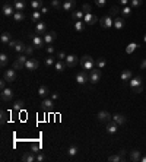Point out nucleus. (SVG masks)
<instances>
[{
    "label": "nucleus",
    "instance_id": "18",
    "mask_svg": "<svg viewBox=\"0 0 146 162\" xmlns=\"http://www.w3.org/2000/svg\"><path fill=\"white\" fill-rule=\"evenodd\" d=\"M37 161V156H35V152H27V153H23L22 156V162H34Z\"/></svg>",
    "mask_w": 146,
    "mask_h": 162
},
{
    "label": "nucleus",
    "instance_id": "22",
    "mask_svg": "<svg viewBox=\"0 0 146 162\" xmlns=\"http://www.w3.org/2000/svg\"><path fill=\"white\" fill-rule=\"evenodd\" d=\"M140 86H143V82H142V78H140V76H136V78L130 79V88H132V89L140 88Z\"/></svg>",
    "mask_w": 146,
    "mask_h": 162
},
{
    "label": "nucleus",
    "instance_id": "49",
    "mask_svg": "<svg viewBox=\"0 0 146 162\" xmlns=\"http://www.w3.org/2000/svg\"><path fill=\"white\" fill-rule=\"evenodd\" d=\"M12 67L15 69V70H20V69H22L23 66H22V64H20L18 60H15V63H13V66H12Z\"/></svg>",
    "mask_w": 146,
    "mask_h": 162
},
{
    "label": "nucleus",
    "instance_id": "60",
    "mask_svg": "<svg viewBox=\"0 0 146 162\" xmlns=\"http://www.w3.org/2000/svg\"><path fill=\"white\" fill-rule=\"evenodd\" d=\"M60 98V95L57 94V92H53V94H51V99H59Z\"/></svg>",
    "mask_w": 146,
    "mask_h": 162
},
{
    "label": "nucleus",
    "instance_id": "30",
    "mask_svg": "<svg viewBox=\"0 0 146 162\" xmlns=\"http://www.w3.org/2000/svg\"><path fill=\"white\" fill-rule=\"evenodd\" d=\"M42 6H44V5H42V0H32V2H31L32 10H40Z\"/></svg>",
    "mask_w": 146,
    "mask_h": 162
},
{
    "label": "nucleus",
    "instance_id": "39",
    "mask_svg": "<svg viewBox=\"0 0 146 162\" xmlns=\"http://www.w3.org/2000/svg\"><path fill=\"white\" fill-rule=\"evenodd\" d=\"M51 7L59 10V9H63V5H61L60 0H51Z\"/></svg>",
    "mask_w": 146,
    "mask_h": 162
},
{
    "label": "nucleus",
    "instance_id": "45",
    "mask_svg": "<svg viewBox=\"0 0 146 162\" xmlns=\"http://www.w3.org/2000/svg\"><path fill=\"white\" fill-rule=\"evenodd\" d=\"M34 48H35V47H32V45H27V48H25V51H23V53H25L27 56H32Z\"/></svg>",
    "mask_w": 146,
    "mask_h": 162
},
{
    "label": "nucleus",
    "instance_id": "15",
    "mask_svg": "<svg viewBox=\"0 0 146 162\" xmlns=\"http://www.w3.org/2000/svg\"><path fill=\"white\" fill-rule=\"evenodd\" d=\"M47 31V25L44 24V22H38V24H35V35H44Z\"/></svg>",
    "mask_w": 146,
    "mask_h": 162
},
{
    "label": "nucleus",
    "instance_id": "58",
    "mask_svg": "<svg viewBox=\"0 0 146 162\" xmlns=\"http://www.w3.org/2000/svg\"><path fill=\"white\" fill-rule=\"evenodd\" d=\"M143 91V86H140V88H134V89H132V92L133 94H140V92Z\"/></svg>",
    "mask_w": 146,
    "mask_h": 162
},
{
    "label": "nucleus",
    "instance_id": "42",
    "mask_svg": "<svg viewBox=\"0 0 146 162\" xmlns=\"http://www.w3.org/2000/svg\"><path fill=\"white\" fill-rule=\"evenodd\" d=\"M16 60H18V61H19V63H20L23 67H25V63L28 61V57H27V54H22V56H19Z\"/></svg>",
    "mask_w": 146,
    "mask_h": 162
},
{
    "label": "nucleus",
    "instance_id": "3",
    "mask_svg": "<svg viewBox=\"0 0 146 162\" xmlns=\"http://www.w3.org/2000/svg\"><path fill=\"white\" fill-rule=\"evenodd\" d=\"M15 12H16L15 6H12L8 2H3V5H2V13H3V16H13Z\"/></svg>",
    "mask_w": 146,
    "mask_h": 162
},
{
    "label": "nucleus",
    "instance_id": "34",
    "mask_svg": "<svg viewBox=\"0 0 146 162\" xmlns=\"http://www.w3.org/2000/svg\"><path fill=\"white\" fill-rule=\"evenodd\" d=\"M8 61H9V57H8L6 53H2V54H0V66H2V67H6Z\"/></svg>",
    "mask_w": 146,
    "mask_h": 162
},
{
    "label": "nucleus",
    "instance_id": "35",
    "mask_svg": "<svg viewBox=\"0 0 146 162\" xmlns=\"http://www.w3.org/2000/svg\"><path fill=\"white\" fill-rule=\"evenodd\" d=\"M130 79H132V72H130V70H123V73H121V80L127 82V80H130Z\"/></svg>",
    "mask_w": 146,
    "mask_h": 162
},
{
    "label": "nucleus",
    "instance_id": "48",
    "mask_svg": "<svg viewBox=\"0 0 146 162\" xmlns=\"http://www.w3.org/2000/svg\"><path fill=\"white\" fill-rule=\"evenodd\" d=\"M0 121H2V124H5L8 121V112L6 111H2V118H0Z\"/></svg>",
    "mask_w": 146,
    "mask_h": 162
},
{
    "label": "nucleus",
    "instance_id": "12",
    "mask_svg": "<svg viewBox=\"0 0 146 162\" xmlns=\"http://www.w3.org/2000/svg\"><path fill=\"white\" fill-rule=\"evenodd\" d=\"M56 38H57V34L54 32V31H50V32H45L44 34V42L48 45V44H53L54 41H56Z\"/></svg>",
    "mask_w": 146,
    "mask_h": 162
},
{
    "label": "nucleus",
    "instance_id": "54",
    "mask_svg": "<svg viewBox=\"0 0 146 162\" xmlns=\"http://www.w3.org/2000/svg\"><path fill=\"white\" fill-rule=\"evenodd\" d=\"M82 10H83V12H85V13H91V6H89V5H86V3H85V5H83V6H82Z\"/></svg>",
    "mask_w": 146,
    "mask_h": 162
},
{
    "label": "nucleus",
    "instance_id": "13",
    "mask_svg": "<svg viewBox=\"0 0 146 162\" xmlns=\"http://www.w3.org/2000/svg\"><path fill=\"white\" fill-rule=\"evenodd\" d=\"M53 105H54V99H51V98H42V102H41L42 110L50 111V110H53Z\"/></svg>",
    "mask_w": 146,
    "mask_h": 162
},
{
    "label": "nucleus",
    "instance_id": "38",
    "mask_svg": "<svg viewBox=\"0 0 146 162\" xmlns=\"http://www.w3.org/2000/svg\"><path fill=\"white\" fill-rule=\"evenodd\" d=\"M136 48H137V44H136V42H130V44L127 45V48H126V53H127V54H132Z\"/></svg>",
    "mask_w": 146,
    "mask_h": 162
},
{
    "label": "nucleus",
    "instance_id": "24",
    "mask_svg": "<svg viewBox=\"0 0 146 162\" xmlns=\"http://www.w3.org/2000/svg\"><path fill=\"white\" fill-rule=\"evenodd\" d=\"M85 22L83 20H75L73 22V27H75V29L78 31V32H83L85 31Z\"/></svg>",
    "mask_w": 146,
    "mask_h": 162
},
{
    "label": "nucleus",
    "instance_id": "27",
    "mask_svg": "<svg viewBox=\"0 0 146 162\" xmlns=\"http://www.w3.org/2000/svg\"><path fill=\"white\" fill-rule=\"evenodd\" d=\"M123 27H124V19L123 18H114V28L123 29Z\"/></svg>",
    "mask_w": 146,
    "mask_h": 162
},
{
    "label": "nucleus",
    "instance_id": "21",
    "mask_svg": "<svg viewBox=\"0 0 146 162\" xmlns=\"http://www.w3.org/2000/svg\"><path fill=\"white\" fill-rule=\"evenodd\" d=\"M66 67H67V64H66V61L64 60H57L56 63H54V69L59 72V73H61V72H64L66 70Z\"/></svg>",
    "mask_w": 146,
    "mask_h": 162
},
{
    "label": "nucleus",
    "instance_id": "8",
    "mask_svg": "<svg viewBox=\"0 0 146 162\" xmlns=\"http://www.w3.org/2000/svg\"><path fill=\"white\" fill-rule=\"evenodd\" d=\"M64 61H66L67 67H76L78 63H79V57L75 56V54H67V57H66Z\"/></svg>",
    "mask_w": 146,
    "mask_h": 162
},
{
    "label": "nucleus",
    "instance_id": "17",
    "mask_svg": "<svg viewBox=\"0 0 146 162\" xmlns=\"http://www.w3.org/2000/svg\"><path fill=\"white\" fill-rule=\"evenodd\" d=\"M113 120H114L118 126H123V124H126V121H127L126 115H123V114H114V115H113Z\"/></svg>",
    "mask_w": 146,
    "mask_h": 162
},
{
    "label": "nucleus",
    "instance_id": "20",
    "mask_svg": "<svg viewBox=\"0 0 146 162\" xmlns=\"http://www.w3.org/2000/svg\"><path fill=\"white\" fill-rule=\"evenodd\" d=\"M76 7V0H66V2L63 3V9L70 12V10H75Z\"/></svg>",
    "mask_w": 146,
    "mask_h": 162
},
{
    "label": "nucleus",
    "instance_id": "63",
    "mask_svg": "<svg viewBox=\"0 0 146 162\" xmlns=\"http://www.w3.org/2000/svg\"><path fill=\"white\" fill-rule=\"evenodd\" d=\"M140 162H146V155H145V156H142V158H140Z\"/></svg>",
    "mask_w": 146,
    "mask_h": 162
},
{
    "label": "nucleus",
    "instance_id": "64",
    "mask_svg": "<svg viewBox=\"0 0 146 162\" xmlns=\"http://www.w3.org/2000/svg\"><path fill=\"white\" fill-rule=\"evenodd\" d=\"M143 41H145V44H146V35H145V37H143Z\"/></svg>",
    "mask_w": 146,
    "mask_h": 162
},
{
    "label": "nucleus",
    "instance_id": "26",
    "mask_svg": "<svg viewBox=\"0 0 146 162\" xmlns=\"http://www.w3.org/2000/svg\"><path fill=\"white\" fill-rule=\"evenodd\" d=\"M0 41H2V44H3V45H8V44L12 41V35H10L9 32H3V34H2V37H0Z\"/></svg>",
    "mask_w": 146,
    "mask_h": 162
},
{
    "label": "nucleus",
    "instance_id": "6",
    "mask_svg": "<svg viewBox=\"0 0 146 162\" xmlns=\"http://www.w3.org/2000/svg\"><path fill=\"white\" fill-rule=\"evenodd\" d=\"M3 79L8 80L9 83H10V82H15V80H16V70H15L13 67L9 69V70H5V72H3Z\"/></svg>",
    "mask_w": 146,
    "mask_h": 162
},
{
    "label": "nucleus",
    "instance_id": "19",
    "mask_svg": "<svg viewBox=\"0 0 146 162\" xmlns=\"http://www.w3.org/2000/svg\"><path fill=\"white\" fill-rule=\"evenodd\" d=\"M13 6H15V10L23 12V10H25V7H27V0H15Z\"/></svg>",
    "mask_w": 146,
    "mask_h": 162
},
{
    "label": "nucleus",
    "instance_id": "44",
    "mask_svg": "<svg viewBox=\"0 0 146 162\" xmlns=\"http://www.w3.org/2000/svg\"><path fill=\"white\" fill-rule=\"evenodd\" d=\"M108 161H110V162H121V158H120V155L117 153V155H111V156L108 158Z\"/></svg>",
    "mask_w": 146,
    "mask_h": 162
},
{
    "label": "nucleus",
    "instance_id": "47",
    "mask_svg": "<svg viewBox=\"0 0 146 162\" xmlns=\"http://www.w3.org/2000/svg\"><path fill=\"white\" fill-rule=\"evenodd\" d=\"M95 5L98 7H104L107 5V0H95Z\"/></svg>",
    "mask_w": 146,
    "mask_h": 162
},
{
    "label": "nucleus",
    "instance_id": "40",
    "mask_svg": "<svg viewBox=\"0 0 146 162\" xmlns=\"http://www.w3.org/2000/svg\"><path fill=\"white\" fill-rule=\"evenodd\" d=\"M54 63H56V61H54V57H51V56H48V57L45 59V66H47V67H53Z\"/></svg>",
    "mask_w": 146,
    "mask_h": 162
},
{
    "label": "nucleus",
    "instance_id": "10",
    "mask_svg": "<svg viewBox=\"0 0 146 162\" xmlns=\"http://www.w3.org/2000/svg\"><path fill=\"white\" fill-rule=\"evenodd\" d=\"M32 37V35H31ZM44 37H41V35H34L32 37V45L35 48H42L44 47Z\"/></svg>",
    "mask_w": 146,
    "mask_h": 162
},
{
    "label": "nucleus",
    "instance_id": "37",
    "mask_svg": "<svg viewBox=\"0 0 146 162\" xmlns=\"http://www.w3.org/2000/svg\"><path fill=\"white\" fill-rule=\"evenodd\" d=\"M121 15H123L124 18L130 16L132 15V6H124L123 9H121Z\"/></svg>",
    "mask_w": 146,
    "mask_h": 162
},
{
    "label": "nucleus",
    "instance_id": "29",
    "mask_svg": "<svg viewBox=\"0 0 146 162\" xmlns=\"http://www.w3.org/2000/svg\"><path fill=\"white\" fill-rule=\"evenodd\" d=\"M41 15H42V13H41L40 10H34L32 15H31V20L34 22V24H38V22L41 20Z\"/></svg>",
    "mask_w": 146,
    "mask_h": 162
},
{
    "label": "nucleus",
    "instance_id": "51",
    "mask_svg": "<svg viewBox=\"0 0 146 162\" xmlns=\"http://www.w3.org/2000/svg\"><path fill=\"white\" fill-rule=\"evenodd\" d=\"M16 44H18V41L16 39H12L9 44H8V47L10 48V50H15V47H16Z\"/></svg>",
    "mask_w": 146,
    "mask_h": 162
},
{
    "label": "nucleus",
    "instance_id": "23",
    "mask_svg": "<svg viewBox=\"0 0 146 162\" xmlns=\"http://www.w3.org/2000/svg\"><path fill=\"white\" fill-rule=\"evenodd\" d=\"M83 18H85L83 10H73L72 12V19L73 20H83Z\"/></svg>",
    "mask_w": 146,
    "mask_h": 162
},
{
    "label": "nucleus",
    "instance_id": "53",
    "mask_svg": "<svg viewBox=\"0 0 146 162\" xmlns=\"http://www.w3.org/2000/svg\"><path fill=\"white\" fill-rule=\"evenodd\" d=\"M37 161H38V162H44V161H45V156H44V153L38 152V153H37Z\"/></svg>",
    "mask_w": 146,
    "mask_h": 162
},
{
    "label": "nucleus",
    "instance_id": "61",
    "mask_svg": "<svg viewBox=\"0 0 146 162\" xmlns=\"http://www.w3.org/2000/svg\"><path fill=\"white\" fill-rule=\"evenodd\" d=\"M40 12H41V13H44V15H45V13H48V7H45V6H42V7H41V9H40Z\"/></svg>",
    "mask_w": 146,
    "mask_h": 162
},
{
    "label": "nucleus",
    "instance_id": "14",
    "mask_svg": "<svg viewBox=\"0 0 146 162\" xmlns=\"http://www.w3.org/2000/svg\"><path fill=\"white\" fill-rule=\"evenodd\" d=\"M83 22H85L86 25H93V24H96V22H98V18H96L95 15H92V13H85Z\"/></svg>",
    "mask_w": 146,
    "mask_h": 162
},
{
    "label": "nucleus",
    "instance_id": "7",
    "mask_svg": "<svg viewBox=\"0 0 146 162\" xmlns=\"http://www.w3.org/2000/svg\"><path fill=\"white\" fill-rule=\"evenodd\" d=\"M96 117H98V121H101V123H110L113 120V115L108 111H100L96 114Z\"/></svg>",
    "mask_w": 146,
    "mask_h": 162
},
{
    "label": "nucleus",
    "instance_id": "2",
    "mask_svg": "<svg viewBox=\"0 0 146 162\" xmlns=\"http://www.w3.org/2000/svg\"><path fill=\"white\" fill-rule=\"evenodd\" d=\"M101 78H102L101 69H98V67L92 69L91 73H89V80H91V83H98V82L101 80Z\"/></svg>",
    "mask_w": 146,
    "mask_h": 162
},
{
    "label": "nucleus",
    "instance_id": "28",
    "mask_svg": "<svg viewBox=\"0 0 146 162\" xmlns=\"http://www.w3.org/2000/svg\"><path fill=\"white\" fill-rule=\"evenodd\" d=\"M13 20L15 22H20V20H23V19H25V13H23V12H20V10H16L15 13H13Z\"/></svg>",
    "mask_w": 146,
    "mask_h": 162
},
{
    "label": "nucleus",
    "instance_id": "55",
    "mask_svg": "<svg viewBox=\"0 0 146 162\" xmlns=\"http://www.w3.org/2000/svg\"><path fill=\"white\" fill-rule=\"evenodd\" d=\"M40 149H41V146H40L38 143H34V145H32V152L38 153V152H40Z\"/></svg>",
    "mask_w": 146,
    "mask_h": 162
},
{
    "label": "nucleus",
    "instance_id": "43",
    "mask_svg": "<svg viewBox=\"0 0 146 162\" xmlns=\"http://www.w3.org/2000/svg\"><path fill=\"white\" fill-rule=\"evenodd\" d=\"M22 108H23V101H16L15 105H13V110L15 111H20Z\"/></svg>",
    "mask_w": 146,
    "mask_h": 162
},
{
    "label": "nucleus",
    "instance_id": "1",
    "mask_svg": "<svg viewBox=\"0 0 146 162\" xmlns=\"http://www.w3.org/2000/svg\"><path fill=\"white\" fill-rule=\"evenodd\" d=\"M81 66L83 67V70H88V72H91L92 69H95L96 63H95V60H93L91 56H83V57L81 59Z\"/></svg>",
    "mask_w": 146,
    "mask_h": 162
},
{
    "label": "nucleus",
    "instance_id": "4",
    "mask_svg": "<svg viewBox=\"0 0 146 162\" xmlns=\"http://www.w3.org/2000/svg\"><path fill=\"white\" fill-rule=\"evenodd\" d=\"M76 82H78L79 85H85L86 82H89V73H88V70L79 72V73L76 75Z\"/></svg>",
    "mask_w": 146,
    "mask_h": 162
},
{
    "label": "nucleus",
    "instance_id": "33",
    "mask_svg": "<svg viewBox=\"0 0 146 162\" xmlns=\"http://www.w3.org/2000/svg\"><path fill=\"white\" fill-rule=\"evenodd\" d=\"M95 63H96V67H98V69H101V70H102V69L107 66V59L101 57V59H98V60H95Z\"/></svg>",
    "mask_w": 146,
    "mask_h": 162
},
{
    "label": "nucleus",
    "instance_id": "32",
    "mask_svg": "<svg viewBox=\"0 0 146 162\" xmlns=\"http://www.w3.org/2000/svg\"><path fill=\"white\" fill-rule=\"evenodd\" d=\"M78 152H79V148H78L76 145H72V146L67 149L69 156H76V155H78Z\"/></svg>",
    "mask_w": 146,
    "mask_h": 162
},
{
    "label": "nucleus",
    "instance_id": "56",
    "mask_svg": "<svg viewBox=\"0 0 146 162\" xmlns=\"http://www.w3.org/2000/svg\"><path fill=\"white\" fill-rule=\"evenodd\" d=\"M118 155H120V158H121V162H124V161H126V150H120V152H118Z\"/></svg>",
    "mask_w": 146,
    "mask_h": 162
},
{
    "label": "nucleus",
    "instance_id": "46",
    "mask_svg": "<svg viewBox=\"0 0 146 162\" xmlns=\"http://www.w3.org/2000/svg\"><path fill=\"white\" fill-rule=\"evenodd\" d=\"M130 5L132 7H139L142 5V0H130Z\"/></svg>",
    "mask_w": 146,
    "mask_h": 162
},
{
    "label": "nucleus",
    "instance_id": "11",
    "mask_svg": "<svg viewBox=\"0 0 146 162\" xmlns=\"http://www.w3.org/2000/svg\"><path fill=\"white\" fill-rule=\"evenodd\" d=\"M38 66H40V63H38L37 59H28V61L25 63V69H27V70H31V72L37 70Z\"/></svg>",
    "mask_w": 146,
    "mask_h": 162
},
{
    "label": "nucleus",
    "instance_id": "62",
    "mask_svg": "<svg viewBox=\"0 0 146 162\" xmlns=\"http://www.w3.org/2000/svg\"><path fill=\"white\" fill-rule=\"evenodd\" d=\"M140 67H142V69H146V59H143V61H142Z\"/></svg>",
    "mask_w": 146,
    "mask_h": 162
},
{
    "label": "nucleus",
    "instance_id": "5",
    "mask_svg": "<svg viewBox=\"0 0 146 162\" xmlns=\"http://www.w3.org/2000/svg\"><path fill=\"white\" fill-rule=\"evenodd\" d=\"M101 27L104 29H110L111 27H114V19H113L111 15H107V16H104L101 19Z\"/></svg>",
    "mask_w": 146,
    "mask_h": 162
},
{
    "label": "nucleus",
    "instance_id": "31",
    "mask_svg": "<svg viewBox=\"0 0 146 162\" xmlns=\"http://www.w3.org/2000/svg\"><path fill=\"white\" fill-rule=\"evenodd\" d=\"M140 152L139 150H132L130 152V161H133V162H139L140 161Z\"/></svg>",
    "mask_w": 146,
    "mask_h": 162
},
{
    "label": "nucleus",
    "instance_id": "36",
    "mask_svg": "<svg viewBox=\"0 0 146 162\" xmlns=\"http://www.w3.org/2000/svg\"><path fill=\"white\" fill-rule=\"evenodd\" d=\"M25 48H27V45L23 44L22 41H18L16 47H15V51H18V53H22V51H25Z\"/></svg>",
    "mask_w": 146,
    "mask_h": 162
},
{
    "label": "nucleus",
    "instance_id": "25",
    "mask_svg": "<svg viewBox=\"0 0 146 162\" xmlns=\"http://www.w3.org/2000/svg\"><path fill=\"white\" fill-rule=\"evenodd\" d=\"M48 94H50V91H48V88H47V86L41 85V86L38 88V95H40L41 98H47V97H48Z\"/></svg>",
    "mask_w": 146,
    "mask_h": 162
},
{
    "label": "nucleus",
    "instance_id": "41",
    "mask_svg": "<svg viewBox=\"0 0 146 162\" xmlns=\"http://www.w3.org/2000/svg\"><path fill=\"white\" fill-rule=\"evenodd\" d=\"M118 13H121V9H120L118 6H113L111 10H110V15H111V16H117Z\"/></svg>",
    "mask_w": 146,
    "mask_h": 162
},
{
    "label": "nucleus",
    "instance_id": "57",
    "mask_svg": "<svg viewBox=\"0 0 146 162\" xmlns=\"http://www.w3.org/2000/svg\"><path fill=\"white\" fill-rule=\"evenodd\" d=\"M6 83H8V80H5V79H2V82H0V89H6Z\"/></svg>",
    "mask_w": 146,
    "mask_h": 162
},
{
    "label": "nucleus",
    "instance_id": "9",
    "mask_svg": "<svg viewBox=\"0 0 146 162\" xmlns=\"http://www.w3.org/2000/svg\"><path fill=\"white\" fill-rule=\"evenodd\" d=\"M12 99H13V91H12L10 88L3 89V91H2V101H3V102H9V101H12Z\"/></svg>",
    "mask_w": 146,
    "mask_h": 162
},
{
    "label": "nucleus",
    "instance_id": "59",
    "mask_svg": "<svg viewBox=\"0 0 146 162\" xmlns=\"http://www.w3.org/2000/svg\"><path fill=\"white\" fill-rule=\"evenodd\" d=\"M118 3L123 5V6H127V5L130 3V0H118Z\"/></svg>",
    "mask_w": 146,
    "mask_h": 162
},
{
    "label": "nucleus",
    "instance_id": "50",
    "mask_svg": "<svg viewBox=\"0 0 146 162\" xmlns=\"http://www.w3.org/2000/svg\"><path fill=\"white\" fill-rule=\"evenodd\" d=\"M45 50H47V53H48V54H53V53H54V47H53V44H48L47 47H45Z\"/></svg>",
    "mask_w": 146,
    "mask_h": 162
},
{
    "label": "nucleus",
    "instance_id": "52",
    "mask_svg": "<svg viewBox=\"0 0 146 162\" xmlns=\"http://www.w3.org/2000/svg\"><path fill=\"white\" fill-rule=\"evenodd\" d=\"M66 57H67V56H66L64 51H59V53H57V59H59V60H66Z\"/></svg>",
    "mask_w": 146,
    "mask_h": 162
},
{
    "label": "nucleus",
    "instance_id": "16",
    "mask_svg": "<svg viewBox=\"0 0 146 162\" xmlns=\"http://www.w3.org/2000/svg\"><path fill=\"white\" fill-rule=\"evenodd\" d=\"M117 130H118V124H117L114 120H111L110 123H107V133H110V134H115V133H117Z\"/></svg>",
    "mask_w": 146,
    "mask_h": 162
}]
</instances>
